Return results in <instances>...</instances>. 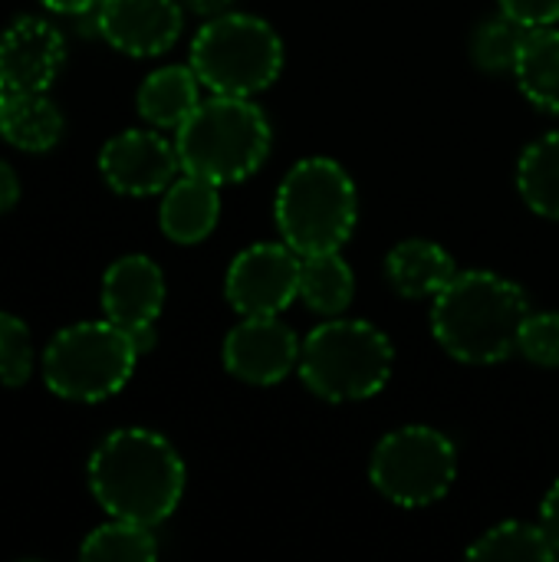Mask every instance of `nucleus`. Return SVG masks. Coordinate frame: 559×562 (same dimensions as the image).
I'll return each instance as SVG.
<instances>
[{
  "mask_svg": "<svg viewBox=\"0 0 559 562\" xmlns=\"http://www.w3.org/2000/svg\"><path fill=\"white\" fill-rule=\"evenodd\" d=\"M224 366L247 385H277L300 366V339L277 316H244L224 339Z\"/></svg>",
  "mask_w": 559,
  "mask_h": 562,
  "instance_id": "12",
  "label": "nucleus"
},
{
  "mask_svg": "<svg viewBox=\"0 0 559 562\" xmlns=\"http://www.w3.org/2000/svg\"><path fill=\"white\" fill-rule=\"evenodd\" d=\"M89 491L109 517L155 527L181 504L185 464L161 435L122 428L92 451Z\"/></svg>",
  "mask_w": 559,
  "mask_h": 562,
  "instance_id": "1",
  "label": "nucleus"
},
{
  "mask_svg": "<svg viewBox=\"0 0 559 562\" xmlns=\"http://www.w3.org/2000/svg\"><path fill=\"white\" fill-rule=\"evenodd\" d=\"M517 188L530 211L559 221V132L530 142L517 165Z\"/></svg>",
  "mask_w": 559,
  "mask_h": 562,
  "instance_id": "21",
  "label": "nucleus"
},
{
  "mask_svg": "<svg viewBox=\"0 0 559 562\" xmlns=\"http://www.w3.org/2000/svg\"><path fill=\"white\" fill-rule=\"evenodd\" d=\"M79 557L89 562H148L158 557V543L152 537V527L112 517L82 540Z\"/></svg>",
  "mask_w": 559,
  "mask_h": 562,
  "instance_id": "22",
  "label": "nucleus"
},
{
  "mask_svg": "<svg viewBox=\"0 0 559 562\" xmlns=\"http://www.w3.org/2000/svg\"><path fill=\"white\" fill-rule=\"evenodd\" d=\"M468 557L474 560H557L540 524H521V520H507L488 530L468 550Z\"/></svg>",
  "mask_w": 559,
  "mask_h": 562,
  "instance_id": "23",
  "label": "nucleus"
},
{
  "mask_svg": "<svg viewBox=\"0 0 559 562\" xmlns=\"http://www.w3.org/2000/svg\"><path fill=\"white\" fill-rule=\"evenodd\" d=\"M201 105V79L191 66H161L138 89V115L158 128H178Z\"/></svg>",
  "mask_w": 559,
  "mask_h": 562,
  "instance_id": "18",
  "label": "nucleus"
},
{
  "mask_svg": "<svg viewBox=\"0 0 559 562\" xmlns=\"http://www.w3.org/2000/svg\"><path fill=\"white\" fill-rule=\"evenodd\" d=\"M395 352L382 329L366 319H329L300 346V379L326 402H362L392 379Z\"/></svg>",
  "mask_w": 559,
  "mask_h": 562,
  "instance_id": "5",
  "label": "nucleus"
},
{
  "mask_svg": "<svg viewBox=\"0 0 559 562\" xmlns=\"http://www.w3.org/2000/svg\"><path fill=\"white\" fill-rule=\"evenodd\" d=\"M224 293L241 316H280L300 300V254L287 244L241 250L227 267Z\"/></svg>",
  "mask_w": 559,
  "mask_h": 562,
  "instance_id": "9",
  "label": "nucleus"
},
{
  "mask_svg": "<svg viewBox=\"0 0 559 562\" xmlns=\"http://www.w3.org/2000/svg\"><path fill=\"white\" fill-rule=\"evenodd\" d=\"M356 277L339 250L300 257V300L323 316H336L353 303Z\"/></svg>",
  "mask_w": 559,
  "mask_h": 562,
  "instance_id": "20",
  "label": "nucleus"
},
{
  "mask_svg": "<svg viewBox=\"0 0 559 562\" xmlns=\"http://www.w3.org/2000/svg\"><path fill=\"white\" fill-rule=\"evenodd\" d=\"M191 69L214 95L250 99L277 82L283 69V43L267 20L227 10L198 30L191 43Z\"/></svg>",
  "mask_w": 559,
  "mask_h": 562,
  "instance_id": "6",
  "label": "nucleus"
},
{
  "mask_svg": "<svg viewBox=\"0 0 559 562\" xmlns=\"http://www.w3.org/2000/svg\"><path fill=\"white\" fill-rule=\"evenodd\" d=\"M217 188L221 184L188 175V171H185V178H175L165 188L161 211H158V224H161L165 237L175 244H185V247L201 244L217 227V217H221Z\"/></svg>",
  "mask_w": 559,
  "mask_h": 562,
  "instance_id": "15",
  "label": "nucleus"
},
{
  "mask_svg": "<svg viewBox=\"0 0 559 562\" xmlns=\"http://www.w3.org/2000/svg\"><path fill=\"white\" fill-rule=\"evenodd\" d=\"M514 76L521 92L544 112L559 115V30L557 26H527Z\"/></svg>",
  "mask_w": 559,
  "mask_h": 562,
  "instance_id": "19",
  "label": "nucleus"
},
{
  "mask_svg": "<svg viewBox=\"0 0 559 562\" xmlns=\"http://www.w3.org/2000/svg\"><path fill=\"white\" fill-rule=\"evenodd\" d=\"M165 306V277L155 260L142 254L119 257L102 277V313L125 329L138 352L155 346V319Z\"/></svg>",
  "mask_w": 559,
  "mask_h": 562,
  "instance_id": "10",
  "label": "nucleus"
},
{
  "mask_svg": "<svg viewBox=\"0 0 559 562\" xmlns=\"http://www.w3.org/2000/svg\"><path fill=\"white\" fill-rule=\"evenodd\" d=\"M16 201H20V178L7 161H0V214L13 211Z\"/></svg>",
  "mask_w": 559,
  "mask_h": 562,
  "instance_id": "29",
  "label": "nucleus"
},
{
  "mask_svg": "<svg viewBox=\"0 0 559 562\" xmlns=\"http://www.w3.org/2000/svg\"><path fill=\"white\" fill-rule=\"evenodd\" d=\"M99 171L115 194L148 198V194H165V188L181 171V158H178V145L161 138L158 132L128 128L102 145Z\"/></svg>",
  "mask_w": 559,
  "mask_h": 562,
  "instance_id": "11",
  "label": "nucleus"
},
{
  "mask_svg": "<svg viewBox=\"0 0 559 562\" xmlns=\"http://www.w3.org/2000/svg\"><path fill=\"white\" fill-rule=\"evenodd\" d=\"M277 227L300 257L339 250L359 217V198L349 171L333 158H303L277 188Z\"/></svg>",
  "mask_w": 559,
  "mask_h": 562,
  "instance_id": "4",
  "label": "nucleus"
},
{
  "mask_svg": "<svg viewBox=\"0 0 559 562\" xmlns=\"http://www.w3.org/2000/svg\"><path fill=\"white\" fill-rule=\"evenodd\" d=\"M540 530L547 533L554 557H559V481L547 491V497L540 504Z\"/></svg>",
  "mask_w": 559,
  "mask_h": 562,
  "instance_id": "28",
  "label": "nucleus"
},
{
  "mask_svg": "<svg viewBox=\"0 0 559 562\" xmlns=\"http://www.w3.org/2000/svg\"><path fill=\"white\" fill-rule=\"evenodd\" d=\"M185 7L198 16H217V13H227L234 7V0H185Z\"/></svg>",
  "mask_w": 559,
  "mask_h": 562,
  "instance_id": "31",
  "label": "nucleus"
},
{
  "mask_svg": "<svg viewBox=\"0 0 559 562\" xmlns=\"http://www.w3.org/2000/svg\"><path fill=\"white\" fill-rule=\"evenodd\" d=\"M3 95H7V86L0 82V105H3Z\"/></svg>",
  "mask_w": 559,
  "mask_h": 562,
  "instance_id": "32",
  "label": "nucleus"
},
{
  "mask_svg": "<svg viewBox=\"0 0 559 562\" xmlns=\"http://www.w3.org/2000/svg\"><path fill=\"white\" fill-rule=\"evenodd\" d=\"M33 336L26 323L7 310H0V382L7 389H20L33 375Z\"/></svg>",
  "mask_w": 559,
  "mask_h": 562,
  "instance_id": "25",
  "label": "nucleus"
},
{
  "mask_svg": "<svg viewBox=\"0 0 559 562\" xmlns=\"http://www.w3.org/2000/svg\"><path fill=\"white\" fill-rule=\"evenodd\" d=\"M524 33L527 26L517 23L514 16L501 13L494 20H484L478 30H474V40H471V56L481 69L488 72H514V63H517V53H521V43H524Z\"/></svg>",
  "mask_w": 559,
  "mask_h": 562,
  "instance_id": "24",
  "label": "nucleus"
},
{
  "mask_svg": "<svg viewBox=\"0 0 559 562\" xmlns=\"http://www.w3.org/2000/svg\"><path fill=\"white\" fill-rule=\"evenodd\" d=\"M0 135L20 151H49L63 138V112L46 92H7Z\"/></svg>",
  "mask_w": 559,
  "mask_h": 562,
  "instance_id": "17",
  "label": "nucleus"
},
{
  "mask_svg": "<svg viewBox=\"0 0 559 562\" xmlns=\"http://www.w3.org/2000/svg\"><path fill=\"white\" fill-rule=\"evenodd\" d=\"M517 349L537 366H559V313H530L521 326Z\"/></svg>",
  "mask_w": 559,
  "mask_h": 562,
  "instance_id": "26",
  "label": "nucleus"
},
{
  "mask_svg": "<svg viewBox=\"0 0 559 562\" xmlns=\"http://www.w3.org/2000/svg\"><path fill=\"white\" fill-rule=\"evenodd\" d=\"M46 10H56V13H69V16H82V13H92L99 7V0H40Z\"/></svg>",
  "mask_w": 559,
  "mask_h": 562,
  "instance_id": "30",
  "label": "nucleus"
},
{
  "mask_svg": "<svg viewBox=\"0 0 559 562\" xmlns=\"http://www.w3.org/2000/svg\"><path fill=\"white\" fill-rule=\"evenodd\" d=\"M455 273L458 270L451 254L435 240H402L385 257V277L392 290L405 300H435L455 280Z\"/></svg>",
  "mask_w": 559,
  "mask_h": 562,
  "instance_id": "16",
  "label": "nucleus"
},
{
  "mask_svg": "<svg viewBox=\"0 0 559 562\" xmlns=\"http://www.w3.org/2000/svg\"><path fill=\"white\" fill-rule=\"evenodd\" d=\"M175 132L181 171L214 184L250 178L270 151L267 115L241 95H214L201 102Z\"/></svg>",
  "mask_w": 559,
  "mask_h": 562,
  "instance_id": "3",
  "label": "nucleus"
},
{
  "mask_svg": "<svg viewBox=\"0 0 559 562\" xmlns=\"http://www.w3.org/2000/svg\"><path fill=\"white\" fill-rule=\"evenodd\" d=\"M507 16L524 26H557L559 0H497Z\"/></svg>",
  "mask_w": 559,
  "mask_h": 562,
  "instance_id": "27",
  "label": "nucleus"
},
{
  "mask_svg": "<svg viewBox=\"0 0 559 562\" xmlns=\"http://www.w3.org/2000/svg\"><path fill=\"white\" fill-rule=\"evenodd\" d=\"M185 26L178 0H99L96 30L99 36L128 56L168 53Z\"/></svg>",
  "mask_w": 559,
  "mask_h": 562,
  "instance_id": "13",
  "label": "nucleus"
},
{
  "mask_svg": "<svg viewBox=\"0 0 559 562\" xmlns=\"http://www.w3.org/2000/svg\"><path fill=\"white\" fill-rule=\"evenodd\" d=\"M135 339L115 323H76L43 352L46 389L69 402H102L125 389L138 362Z\"/></svg>",
  "mask_w": 559,
  "mask_h": 562,
  "instance_id": "7",
  "label": "nucleus"
},
{
  "mask_svg": "<svg viewBox=\"0 0 559 562\" xmlns=\"http://www.w3.org/2000/svg\"><path fill=\"white\" fill-rule=\"evenodd\" d=\"M63 59V33L43 16H20L0 33V82L7 92H46Z\"/></svg>",
  "mask_w": 559,
  "mask_h": 562,
  "instance_id": "14",
  "label": "nucleus"
},
{
  "mask_svg": "<svg viewBox=\"0 0 559 562\" xmlns=\"http://www.w3.org/2000/svg\"><path fill=\"white\" fill-rule=\"evenodd\" d=\"M527 316L530 303L517 283L491 270H468L455 273V280L435 296L432 333L451 359L491 366L517 349Z\"/></svg>",
  "mask_w": 559,
  "mask_h": 562,
  "instance_id": "2",
  "label": "nucleus"
},
{
  "mask_svg": "<svg viewBox=\"0 0 559 562\" xmlns=\"http://www.w3.org/2000/svg\"><path fill=\"white\" fill-rule=\"evenodd\" d=\"M372 487L399 507H428L441 501L458 477L455 445L425 425L389 431L369 461Z\"/></svg>",
  "mask_w": 559,
  "mask_h": 562,
  "instance_id": "8",
  "label": "nucleus"
}]
</instances>
